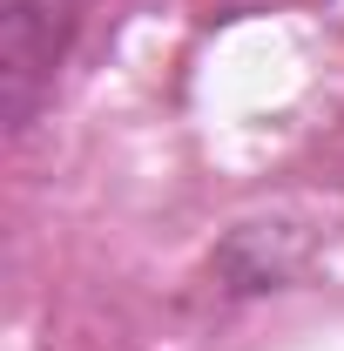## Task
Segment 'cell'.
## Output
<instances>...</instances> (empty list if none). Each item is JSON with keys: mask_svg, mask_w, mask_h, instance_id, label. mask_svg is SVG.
Listing matches in <instances>:
<instances>
[{"mask_svg": "<svg viewBox=\"0 0 344 351\" xmlns=\"http://www.w3.org/2000/svg\"><path fill=\"white\" fill-rule=\"evenodd\" d=\"M88 14H95V0H0V108H7V129L34 122V108L54 88Z\"/></svg>", "mask_w": 344, "mask_h": 351, "instance_id": "6da1fadb", "label": "cell"}]
</instances>
